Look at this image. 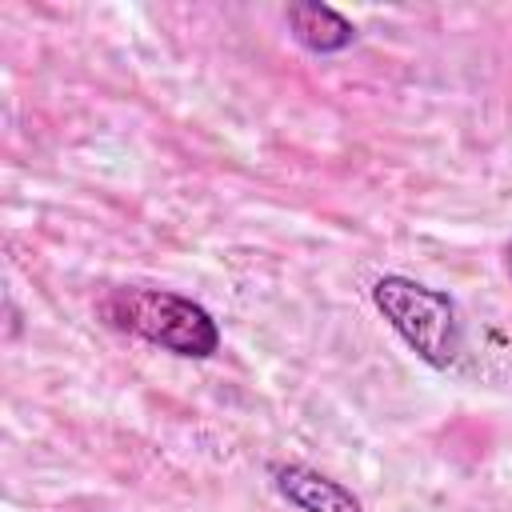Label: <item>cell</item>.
Returning <instances> with one entry per match:
<instances>
[{
    "label": "cell",
    "mask_w": 512,
    "mask_h": 512,
    "mask_svg": "<svg viewBox=\"0 0 512 512\" xmlns=\"http://www.w3.org/2000/svg\"><path fill=\"white\" fill-rule=\"evenodd\" d=\"M276 492L300 512H364L360 496L308 464H272Z\"/></svg>",
    "instance_id": "3957f363"
},
{
    "label": "cell",
    "mask_w": 512,
    "mask_h": 512,
    "mask_svg": "<svg viewBox=\"0 0 512 512\" xmlns=\"http://www.w3.org/2000/svg\"><path fill=\"white\" fill-rule=\"evenodd\" d=\"M372 304L388 320V328L428 364V368H452L464 344L456 300L432 284H420L412 276L388 272L372 284Z\"/></svg>",
    "instance_id": "7a4b0ae2"
},
{
    "label": "cell",
    "mask_w": 512,
    "mask_h": 512,
    "mask_svg": "<svg viewBox=\"0 0 512 512\" xmlns=\"http://www.w3.org/2000/svg\"><path fill=\"white\" fill-rule=\"evenodd\" d=\"M284 24L292 32V40L316 56H332V52H344L352 48L356 40V28L352 20H344L336 8L328 4H316V0H296L284 8Z\"/></svg>",
    "instance_id": "277c9868"
},
{
    "label": "cell",
    "mask_w": 512,
    "mask_h": 512,
    "mask_svg": "<svg viewBox=\"0 0 512 512\" xmlns=\"http://www.w3.org/2000/svg\"><path fill=\"white\" fill-rule=\"evenodd\" d=\"M100 316L112 328L140 336L184 360H208L220 348V324L212 320V312L192 296L168 288H140V284L112 288L100 300Z\"/></svg>",
    "instance_id": "6da1fadb"
},
{
    "label": "cell",
    "mask_w": 512,
    "mask_h": 512,
    "mask_svg": "<svg viewBox=\"0 0 512 512\" xmlns=\"http://www.w3.org/2000/svg\"><path fill=\"white\" fill-rule=\"evenodd\" d=\"M504 264H508V276H512V244H508V252H504Z\"/></svg>",
    "instance_id": "5b68a950"
}]
</instances>
